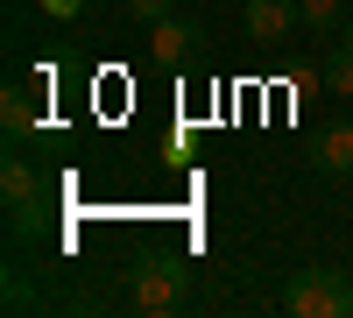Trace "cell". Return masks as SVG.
Masks as SVG:
<instances>
[{
	"label": "cell",
	"mask_w": 353,
	"mask_h": 318,
	"mask_svg": "<svg viewBox=\"0 0 353 318\" xmlns=\"http://www.w3.org/2000/svg\"><path fill=\"white\" fill-rule=\"evenodd\" d=\"M283 311L290 318H353V283L325 262H311L283 283Z\"/></svg>",
	"instance_id": "6da1fadb"
},
{
	"label": "cell",
	"mask_w": 353,
	"mask_h": 318,
	"mask_svg": "<svg viewBox=\"0 0 353 318\" xmlns=\"http://www.w3.org/2000/svg\"><path fill=\"white\" fill-rule=\"evenodd\" d=\"M184 290H191V276H184V262H170V255H149V262L128 269V297L141 311H176Z\"/></svg>",
	"instance_id": "7a4b0ae2"
},
{
	"label": "cell",
	"mask_w": 353,
	"mask_h": 318,
	"mask_svg": "<svg viewBox=\"0 0 353 318\" xmlns=\"http://www.w3.org/2000/svg\"><path fill=\"white\" fill-rule=\"evenodd\" d=\"M205 36H198V21H184V14H163L156 28H149V64H163V71H176V64H191V50H198Z\"/></svg>",
	"instance_id": "3957f363"
},
{
	"label": "cell",
	"mask_w": 353,
	"mask_h": 318,
	"mask_svg": "<svg viewBox=\"0 0 353 318\" xmlns=\"http://www.w3.org/2000/svg\"><path fill=\"white\" fill-rule=\"evenodd\" d=\"M241 28H248V43H283L290 28H304V21H297V0H248Z\"/></svg>",
	"instance_id": "277c9868"
},
{
	"label": "cell",
	"mask_w": 353,
	"mask_h": 318,
	"mask_svg": "<svg viewBox=\"0 0 353 318\" xmlns=\"http://www.w3.org/2000/svg\"><path fill=\"white\" fill-rule=\"evenodd\" d=\"M311 163H318V177H353V121H325Z\"/></svg>",
	"instance_id": "5b68a950"
},
{
	"label": "cell",
	"mask_w": 353,
	"mask_h": 318,
	"mask_svg": "<svg viewBox=\"0 0 353 318\" xmlns=\"http://www.w3.org/2000/svg\"><path fill=\"white\" fill-rule=\"evenodd\" d=\"M0 128H8V141L36 135V99H28V85H8V92H0Z\"/></svg>",
	"instance_id": "8992f818"
},
{
	"label": "cell",
	"mask_w": 353,
	"mask_h": 318,
	"mask_svg": "<svg viewBox=\"0 0 353 318\" xmlns=\"http://www.w3.org/2000/svg\"><path fill=\"white\" fill-rule=\"evenodd\" d=\"M43 191V177H36V163L28 156H8L0 163V198H8V206H21V198H36Z\"/></svg>",
	"instance_id": "52a82bcc"
},
{
	"label": "cell",
	"mask_w": 353,
	"mask_h": 318,
	"mask_svg": "<svg viewBox=\"0 0 353 318\" xmlns=\"http://www.w3.org/2000/svg\"><path fill=\"white\" fill-rule=\"evenodd\" d=\"M353 0H297V21L311 28V36H332V28H346Z\"/></svg>",
	"instance_id": "ba28073f"
},
{
	"label": "cell",
	"mask_w": 353,
	"mask_h": 318,
	"mask_svg": "<svg viewBox=\"0 0 353 318\" xmlns=\"http://www.w3.org/2000/svg\"><path fill=\"white\" fill-rule=\"evenodd\" d=\"M318 78H325V92L353 99V43H332L325 57H318Z\"/></svg>",
	"instance_id": "9c48e42d"
},
{
	"label": "cell",
	"mask_w": 353,
	"mask_h": 318,
	"mask_svg": "<svg viewBox=\"0 0 353 318\" xmlns=\"http://www.w3.org/2000/svg\"><path fill=\"white\" fill-rule=\"evenodd\" d=\"M43 226H50V198H43V191L21 198V206H8V234H14V241H36Z\"/></svg>",
	"instance_id": "30bf717a"
},
{
	"label": "cell",
	"mask_w": 353,
	"mask_h": 318,
	"mask_svg": "<svg viewBox=\"0 0 353 318\" xmlns=\"http://www.w3.org/2000/svg\"><path fill=\"white\" fill-rule=\"evenodd\" d=\"M128 14H134L141 28H156L163 14H176V0H128Z\"/></svg>",
	"instance_id": "8fae6325"
},
{
	"label": "cell",
	"mask_w": 353,
	"mask_h": 318,
	"mask_svg": "<svg viewBox=\"0 0 353 318\" xmlns=\"http://www.w3.org/2000/svg\"><path fill=\"white\" fill-rule=\"evenodd\" d=\"M36 8H43L50 21H78V14H85V0H36Z\"/></svg>",
	"instance_id": "7c38bea8"
},
{
	"label": "cell",
	"mask_w": 353,
	"mask_h": 318,
	"mask_svg": "<svg viewBox=\"0 0 353 318\" xmlns=\"http://www.w3.org/2000/svg\"><path fill=\"white\" fill-rule=\"evenodd\" d=\"M346 43H353V14H346Z\"/></svg>",
	"instance_id": "4fadbf2b"
}]
</instances>
